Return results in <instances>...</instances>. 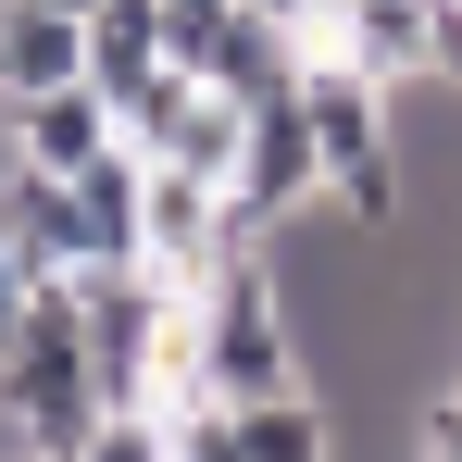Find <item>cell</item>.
Listing matches in <instances>:
<instances>
[{"mask_svg": "<svg viewBox=\"0 0 462 462\" xmlns=\"http://www.w3.org/2000/svg\"><path fill=\"white\" fill-rule=\"evenodd\" d=\"M188 375L213 387V400H275V387L312 375L300 312L275 288V250H263V237H237L226 263L188 288Z\"/></svg>", "mask_w": 462, "mask_h": 462, "instance_id": "cell-1", "label": "cell"}, {"mask_svg": "<svg viewBox=\"0 0 462 462\" xmlns=\"http://www.w3.org/2000/svg\"><path fill=\"white\" fill-rule=\"evenodd\" d=\"M100 412H113V400H100L88 337H76V275H63V288H25V325H13V350H0V425H13V450L76 462Z\"/></svg>", "mask_w": 462, "mask_h": 462, "instance_id": "cell-2", "label": "cell"}, {"mask_svg": "<svg viewBox=\"0 0 462 462\" xmlns=\"http://www.w3.org/2000/svg\"><path fill=\"white\" fill-rule=\"evenodd\" d=\"M226 200H237V226H250V237H275L288 213H300V200H325V151H312V113H300V88H288V100H250Z\"/></svg>", "mask_w": 462, "mask_h": 462, "instance_id": "cell-3", "label": "cell"}, {"mask_svg": "<svg viewBox=\"0 0 462 462\" xmlns=\"http://www.w3.org/2000/svg\"><path fill=\"white\" fill-rule=\"evenodd\" d=\"M0 138H13V162H38V175H88L125 125H113V88H100V76H63V88L0 100Z\"/></svg>", "mask_w": 462, "mask_h": 462, "instance_id": "cell-4", "label": "cell"}, {"mask_svg": "<svg viewBox=\"0 0 462 462\" xmlns=\"http://www.w3.org/2000/svg\"><path fill=\"white\" fill-rule=\"evenodd\" d=\"M425 25H438V0H325L312 51H337V63H363L387 88H425Z\"/></svg>", "mask_w": 462, "mask_h": 462, "instance_id": "cell-5", "label": "cell"}, {"mask_svg": "<svg viewBox=\"0 0 462 462\" xmlns=\"http://www.w3.org/2000/svg\"><path fill=\"white\" fill-rule=\"evenodd\" d=\"M300 63H312V38H300V25H275V13H250V0L200 38V76L226 88V100H288Z\"/></svg>", "mask_w": 462, "mask_h": 462, "instance_id": "cell-6", "label": "cell"}, {"mask_svg": "<svg viewBox=\"0 0 462 462\" xmlns=\"http://www.w3.org/2000/svg\"><path fill=\"white\" fill-rule=\"evenodd\" d=\"M337 425H350V412L300 375V387H275V400H237V462H350Z\"/></svg>", "mask_w": 462, "mask_h": 462, "instance_id": "cell-7", "label": "cell"}, {"mask_svg": "<svg viewBox=\"0 0 462 462\" xmlns=\"http://www.w3.org/2000/svg\"><path fill=\"white\" fill-rule=\"evenodd\" d=\"M138 226H151V151H113L76 175V237H88V263H138Z\"/></svg>", "mask_w": 462, "mask_h": 462, "instance_id": "cell-8", "label": "cell"}, {"mask_svg": "<svg viewBox=\"0 0 462 462\" xmlns=\"http://www.w3.org/2000/svg\"><path fill=\"white\" fill-rule=\"evenodd\" d=\"M88 76V13H51V0H0V100L25 88Z\"/></svg>", "mask_w": 462, "mask_h": 462, "instance_id": "cell-9", "label": "cell"}, {"mask_svg": "<svg viewBox=\"0 0 462 462\" xmlns=\"http://www.w3.org/2000/svg\"><path fill=\"white\" fill-rule=\"evenodd\" d=\"M162 51H175V13H162V0H88V76L113 88V100L151 76Z\"/></svg>", "mask_w": 462, "mask_h": 462, "instance_id": "cell-10", "label": "cell"}, {"mask_svg": "<svg viewBox=\"0 0 462 462\" xmlns=\"http://www.w3.org/2000/svg\"><path fill=\"white\" fill-rule=\"evenodd\" d=\"M76 462H175V438H162V412L151 400H138V412H100V425H88V450Z\"/></svg>", "mask_w": 462, "mask_h": 462, "instance_id": "cell-11", "label": "cell"}, {"mask_svg": "<svg viewBox=\"0 0 462 462\" xmlns=\"http://www.w3.org/2000/svg\"><path fill=\"white\" fill-rule=\"evenodd\" d=\"M425 88H462V0H438V25H425Z\"/></svg>", "mask_w": 462, "mask_h": 462, "instance_id": "cell-12", "label": "cell"}, {"mask_svg": "<svg viewBox=\"0 0 462 462\" xmlns=\"http://www.w3.org/2000/svg\"><path fill=\"white\" fill-rule=\"evenodd\" d=\"M13 325H25V263L0 250V350H13Z\"/></svg>", "mask_w": 462, "mask_h": 462, "instance_id": "cell-13", "label": "cell"}, {"mask_svg": "<svg viewBox=\"0 0 462 462\" xmlns=\"http://www.w3.org/2000/svg\"><path fill=\"white\" fill-rule=\"evenodd\" d=\"M250 13H275V25H300V38H325V0H250Z\"/></svg>", "mask_w": 462, "mask_h": 462, "instance_id": "cell-14", "label": "cell"}, {"mask_svg": "<svg viewBox=\"0 0 462 462\" xmlns=\"http://www.w3.org/2000/svg\"><path fill=\"white\" fill-rule=\"evenodd\" d=\"M51 13H88V0H51Z\"/></svg>", "mask_w": 462, "mask_h": 462, "instance_id": "cell-15", "label": "cell"}, {"mask_svg": "<svg viewBox=\"0 0 462 462\" xmlns=\"http://www.w3.org/2000/svg\"><path fill=\"white\" fill-rule=\"evenodd\" d=\"M13 462H51V450H13Z\"/></svg>", "mask_w": 462, "mask_h": 462, "instance_id": "cell-16", "label": "cell"}, {"mask_svg": "<svg viewBox=\"0 0 462 462\" xmlns=\"http://www.w3.org/2000/svg\"><path fill=\"white\" fill-rule=\"evenodd\" d=\"M412 462H425V450H412Z\"/></svg>", "mask_w": 462, "mask_h": 462, "instance_id": "cell-17", "label": "cell"}]
</instances>
